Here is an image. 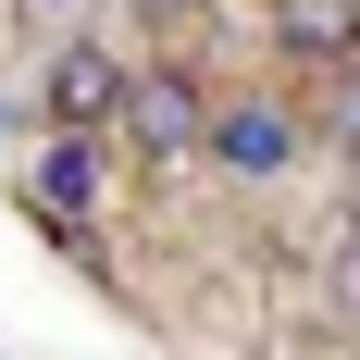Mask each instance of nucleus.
<instances>
[{
  "mask_svg": "<svg viewBox=\"0 0 360 360\" xmlns=\"http://www.w3.org/2000/svg\"><path fill=\"white\" fill-rule=\"evenodd\" d=\"M37 199H50V212H100V149H87V137H63L50 162H37Z\"/></svg>",
  "mask_w": 360,
  "mask_h": 360,
  "instance_id": "nucleus-4",
  "label": "nucleus"
},
{
  "mask_svg": "<svg viewBox=\"0 0 360 360\" xmlns=\"http://www.w3.org/2000/svg\"><path fill=\"white\" fill-rule=\"evenodd\" d=\"M112 100H124V63L75 37L63 63H50V112H63V137H100V124H112Z\"/></svg>",
  "mask_w": 360,
  "mask_h": 360,
  "instance_id": "nucleus-3",
  "label": "nucleus"
},
{
  "mask_svg": "<svg viewBox=\"0 0 360 360\" xmlns=\"http://www.w3.org/2000/svg\"><path fill=\"white\" fill-rule=\"evenodd\" d=\"M199 149H212L224 174H286V162H298V112L286 100H236V112L199 124Z\"/></svg>",
  "mask_w": 360,
  "mask_h": 360,
  "instance_id": "nucleus-1",
  "label": "nucleus"
},
{
  "mask_svg": "<svg viewBox=\"0 0 360 360\" xmlns=\"http://www.w3.org/2000/svg\"><path fill=\"white\" fill-rule=\"evenodd\" d=\"M274 37L311 50V63H335V50H348V0H274Z\"/></svg>",
  "mask_w": 360,
  "mask_h": 360,
  "instance_id": "nucleus-5",
  "label": "nucleus"
},
{
  "mask_svg": "<svg viewBox=\"0 0 360 360\" xmlns=\"http://www.w3.org/2000/svg\"><path fill=\"white\" fill-rule=\"evenodd\" d=\"M112 124H137V149H149V162H174V149H199L212 100H199V87H162V75H149V87H124V100H112Z\"/></svg>",
  "mask_w": 360,
  "mask_h": 360,
  "instance_id": "nucleus-2",
  "label": "nucleus"
}]
</instances>
